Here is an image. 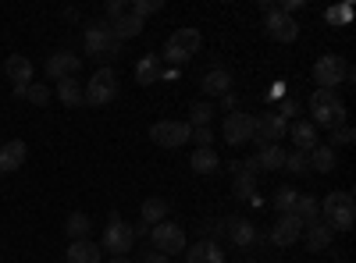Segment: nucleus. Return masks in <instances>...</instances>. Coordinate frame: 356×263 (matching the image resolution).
<instances>
[{
  "label": "nucleus",
  "mask_w": 356,
  "mask_h": 263,
  "mask_svg": "<svg viewBox=\"0 0 356 263\" xmlns=\"http://www.w3.org/2000/svg\"><path fill=\"white\" fill-rule=\"evenodd\" d=\"M82 50L89 57H118V53H122V43L111 36L107 22H89L82 28Z\"/></svg>",
  "instance_id": "7ed1b4c3"
},
{
  "label": "nucleus",
  "mask_w": 356,
  "mask_h": 263,
  "mask_svg": "<svg viewBox=\"0 0 356 263\" xmlns=\"http://www.w3.org/2000/svg\"><path fill=\"white\" fill-rule=\"evenodd\" d=\"M310 114H314V128L346 125V103L339 100L335 90H314V96H310Z\"/></svg>",
  "instance_id": "f257e3e1"
},
{
  "label": "nucleus",
  "mask_w": 356,
  "mask_h": 263,
  "mask_svg": "<svg viewBox=\"0 0 356 263\" xmlns=\"http://www.w3.org/2000/svg\"><path fill=\"white\" fill-rule=\"evenodd\" d=\"M232 192H235V199H246V203H257V174H250V171H239V174H232Z\"/></svg>",
  "instance_id": "c756f323"
},
{
  "label": "nucleus",
  "mask_w": 356,
  "mask_h": 263,
  "mask_svg": "<svg viewBox=\"0 0 356 263\" xmlns=\"http://www.w3.org/2000/svg\"><path fill=\"white\" fill-rule=\"evenodd\" d=\"M4 75L11 78L15 90H25V85H33V61L22 57V53H11L4 61Z\"/></svg>",
  "instance_id": "dca6fc26"
},
{
  "label": "nucleus",
  "mask_w": 356,
  "mask_h": 263,
  "mask_svg": "<svg viewBox=\"0 0 356 263\" xmlns=\"http://www.w3.org/2000/svg\"><path fill=\"white\" fill-rule=\"evenodd\" d=\"M111 263H132V260H129V256H114Z\"/></svg>",
  "instance_id": "49530a36"
},
{
  "label": "nucleus",
  "mask_w": 356,
  "mask_h": 263,
  "mask_svg": "<svg viewBox=\"0 0 356 263\" xmlns=\"http://www.w3.org/2000/svg\"><path fill=\"white\" fill-rule=\"evenodd\" d=\"M136 246V235H132V224L122 221V214H111L107 217V228H104V249L114 253V256H129Z\"/></svg>",
  "instance_id": "0eeeda50"
},
{
  "label": "nucleus",
  "mask_w": 356,
  "mask_h": 263,
  "mask_svg": "<svg viewBox=\"0 0 356 263\" xmlns=\"http://www.w3.org/2000/svg\"><path fill=\"white\" fill-rule=\"evenodd\" d=\"M303 235H307V249H310V253H324V249L332 246L335 231H332L328 224H324V221L317 217L314 224H307V228H303Z\"/></svg>",
  "instance_id": "6ab92c4d"
},
{
  "label": "nucleus",
  "mask_w": 356,
  "mask_h": 263,
  "mask_svg": "<svg viewBox=\"0 0 356 263\" xmlns=\"http://www.w3.org/2000/svg\"><path fill=\"white\" fill-rule=\"evenodd\" d=\"M289 135H292V142H296V150H300V153H310L314 146H317V128H314V121H292V125H289Z\"/></svg>",
  "instance_id": "4be33fe9"
},
{
  "label": "nucleus",
  "mask_w": 356,
  "mask_h": 263,
  "mask_svg": "<svg viewBox=\"0 0 356 263\" xmlns=\"http://www.w3.org/2000/svg\"><path fill=\"white\" fill-rule=\"evenodd\" d=\"M164 78V65H161V57L157 53H146L139 57V65H136V82L139 85H154Z\"/></svg>",
  "instance_id": "aec40b11"
},
{
  "label": "nucleus",
  "mask_w": 356,
  "mask_h": 263,
  "mask_svg": "<svg viewBox=\"0 0 356 263\" xmlns=\"http://www.w3.org/2000/svg\"><path fill=\"white\" fill-rule=\"evenodd\" d=\"M257 164H260V171H282L285 167V150L278 142H271V146H257Z\"/></svg>",
  "instance_id": "5701e85b"
},
{
  "label": "nucleus",
  "mask_w": 356,
  "mask_h": 263,
  "mask_svg": "<svg viewBox=\"0 0 356 263\" xmlns=\"http://www.w3.org/2000/svg\"><path fill=\"white\" fill-rule=\"evenodd\" d=\"M65 256H68L65 263H100V246L89 242V239H82V242H72Z\"/></svg>",
  "instance_id": "393cba45"
},
{
  "label": "nucleus",
  "mask_w": 356,
  "mask_h": 263,
  "mask_svg": "<svg viewBox=\"0 0 356 263\" xmlns=\"http://www.w3.org/2000/svg\"><path fill=\"white\" fill-rule=\"evenodd\" d=\"M164 8V0H136V4H129V11L143 22V18H150V15H157Z\"/></svg>",
  "instance_id": "f704fd0d"
},
{
  "label": "nucleus",
  "mask_w": 356,
  "mask_h": 263,
  "mask_svg": "<svg viewBox=\"0 0 356 263\" xmlns=\"http://www.w3.org/2000/svg\"><path fill=\"white\" fill-rule=\"evenodd\" d=\"M118 96V75L114 68H97V75L89 78V85H82V100L89 107H107Z\"/></svg>",
  "instance_id": "423d86ee"
},
{
  "label": "nucleus",
  "mask_w": 356,
  "mask_h": 263,
  "mask_svg": "<svg viewBox=\"0 0 356 263\" xmlns=\"http://www.w3.org/2000/svg\"><path fill=\"white\" fill-rule=\"evenodd\" d=\"M22 100L36 103V107H47V103H50V85H25Z\"/></svg>",
  "instance_id": "c9c22d12"
},
{
  "label": "nucleus",
  "mask_w": 356,
  "mask_h": 263,
  "mask_svg": "<svg viewBox=\"0 0 356 263\" xmlns=\"http://www.w3.org/2000/svg\"><path fill=\"white\" fill-rule=\"evenodd\" d=\"M61 263H65V260H61Z\"/></svg>",
  "instance_id": "8fccbe9b"
},
{
  "label": "nucleus",
  "mask_w": 356,
  "mask_h": 263,
  "mask_svg": "<svg viewBox=\"0 0 356 263\" xmlns=\"http://www.w3.org/2000/svg\"><path fill=\"white\" fill-rule=\"evenodd\" d=\"M264 28H267V36H271L275 43H296V36H300V22H296L292 15H285V11H278V8L267 11Z\"/></svg>",
  "instance_id": "f8f14e48"
},
{
  "label": "nucleus",
  "mask_w": 356,
  "mask_h": 263,
  "mask_svg": "<svg viewBox=\"0 0 356 263\" xmlns=\"http://www.w3.org/2000/svg\"><path fill=\"white\" fill-rule=\"evenodd\" d=\"M221 135H225L228 146H246V142H253V114L232 110L228 118L221 121Z\"/></svg>",
  "instance_id": "1a4fd4ad"
},
{
  "label": "nucleus",
  "mask_w": 356,
  "mask_h": 263,
  "mask_svg": "<svg viewBox=\"0 0 356 263\" xmlns=\"http://www.w3.org/2000/svg\"><path fill=\"white\" fill-rule=\"evenodd\" d=\"M79 65H82V57L75 50H57V53L47 57V78H54V82L72 78L79 71Z\"/></svg>",
  "instance_id": "ddd939ff"
},
{
  "label": "nucleus",
  "mask_w": 356,
  "mask_h": 263,
  "mask_svg": "<svg viewBox=\"0 0 356 263\" xmlns=\"http://www.w3.org/2000/svg\"><path fill=\"white\" fill-rule=\"evenodd\" d=\"M296 110H300V103H296V100H285V103H282V107H278L275 114H278V118H285V121H289V118H292Z\"/></svg>",
  "instance_id": "79ce46f5"
},
{
  "label": "nucleus",
  "mask_w": 356,
  "mask_h": 263,
  "mask_svg": "<svg viewBox=\"0 0 356 263\" xmlns=\"http://www.w3.org/2000/svg\"><path fill=\"white\" fill-rule=\"evenodd\" d=\"M143 33V22L129 11V15H122V18H118V22H111V36L118 40V43H125V40H136Z\"/></svg>",
  "instance_id": "b1692460"
},
{
  "label": "nucleus",
  "mask_w": 356,
  "mask_h": 263,
  "mask_svg": "<svg viewBox=\"0 0 356 263\" xmlns=\"http://www.w3.org/2000/svg\"><path fill=\"white\" fill-rule=\"evenodd\" d=\"M235 263H257V260H235Z\"/></svg>",
  "instance_id": "de8ad7c7"
},
{
  "label": "nucleus",
  "mask_w": 356,
  "mask_h": 263,
  "mask_svg": "<svg viewBox=\"0 0 356 263\" xmlns=\"http://www.w3.org/2000/svg\"><path fill=\"white\" fill-rule=\"evenodd\" d=\"M122 15H129V4H125V0H107V25L111 22H118V18H122Z\"/></svg>",
  "instance_id": "a19ab883"
},
{
  "label": "nucleus",
  "mask_w": 356,
  "mask_h": 263,
  "mask_svg": "<svg viewBox=\"0 0 356 263\" xmlns=\"http://www.w3.org/2000/svg\"><path fill=\"white\" fill-rule=\"evenodd\" d=\"M289 132L285 118H278L275 110H267V114H257L253 118V142L257 146H271V142H282V135Z\"/></svg>",
  "instance_id": "9d476101"
},
{
  "label": "nucleus",
  "mask_w": 356,
  "mask_h": 263,
  "mask_svg": "<svg viewBox=\"0 0 356 263\" xmlns=\"http://www.w3.org/2000/svg\"><path fill=\"white\" fill-rule=\"evenodd\" d=\"M285 171H289V174H307V171H310V160H307V153H300V150L285 153Z\"/></svg>",
  "instance_id": "e433bc0d"
},
{
  "label": "nucleus",
  "mask_w": 356,
  "mask_h": 263,
  "mask_svg": "<svg viewBox=\"0 0 356 263\" xmlns=\"http://www.w3.org/2000/svg\"><path fill=\"white\" fill-rule=\"evenodd\" d=\"M353 15H356V8H353V4H339V8H328V11H324V18H328L332 25H349V22H353Z\"/></svg>",
  "instance_id": "4c0bfd02"
},
{
  "label": "nucleus",
  "mask_w": 356,
  "mask_h": 263,
  "mask_svg": "<svg viewBox=\"0 0 356 263\" xmlns=\"http://www.w3.org/2000/svg\"><path fill=\"white\" fill-rule=\"evenodd\" d=\"M353 78V68L346 65V57L339 53H324L314 61V82H317V90H335V85L349 82Z\"/></svg>",
  "instance_id": "39448f33"
},
{
  "label": "nucleus",
  "mask_w": 356,
  "mask_h": 263,
  "mask_svg": "<svg viewBox=\"0 0 356 263\" xmlns=\"http://www.w3.org/2000/svg\"><path fill=\"white\" fill-rule=\"evenodd\" d=\"M225 171H228V174H239V171H243V160H228Z\"/></svg>",
  "instance_id": "a18cd8bd"
},
{
  "label": "nucleus",
  "mask_w": 356,
  "mask_h": 263,
  "mask_svg": "<svg viewBox=\"0 0 356 263\" xmlns=\"http://www.w3.org/2000/svg\"><path fill=\"white\" fill-rule=\"evenodd\" d=\"M189 135H193L189 121H157V125H150V139L157 146H164V150H178L182 142H189Z\"/></svg>",
  "instance_id": "9b49d317"
},
{
  "label": "nucleus",
  "mask_w": 356,
  "mask_h": 263,
  "mask_svg": "<svg viewBox=\"0 0 356 263\" xmlns=\"http://www.w3.org/2000/svg\"><path fill=\"white\" fill-rule=\"evenodd\" d=\"M303 228H307V224L296 217V214H282L278 224L271 228V242H275V246H292V242H300V239H303Z\"/></svg>",
  "instance_id": "2eb2a0df"
},
{
  "label": "nucleus",
  "mask_w": 356,
  "mask_h": 263,
  "mask_svg": "<svg viewBox=\"0 0 356 263\" xmlns=\"http://www.w3.org/2000/svg\"><path fill=\"white\" fill-rule=\"evenodd\" d=\"M189 139L196 142V150H214V132L211 128H193Z\"/></svg>",
  "instance_id": "58836bf2"
},
{
  "label": "nucleus",
  "mask_w": 356,
  "mask_h": 263,
  "mask_svg": "<svg viewBox=\"0 0 356 263\" xmlns=\"http://www.w3.org/2000/svg\"><path fill=\"white\" fill-rule=\"evenodd\" d=\"M200 46H203V36L196 33V28H178V33L164 43V61L168 65H189L193 57L200 53Z\"/></svg>",
  "instance_id": "20e7f679"
},
{
  "label": "nucleus",
  "mask_w": 356,
  "mask_h": 263,
  "mask_svg": "<svg viewBox=\"0 0 356 263\" xmlns=\"http://www.w3.org/2000/svg\"><path fill=\"white\" fill-rule=\"evenodd\" d=\"M65 231H68V239H72V242H82V239L89 235V217H86V214H79V210H75V214H68Z\"/></svg>",
  "instance_id": "473e14b6"
},
{
  "label": "nucleus",
  "mask_w": 356,
  "mask_h": 263,
  "mask_svg": "<svg viewBox=\"0 0 356 263\" xmlns=\"http://www.w3.org/2000/svg\"><path fill=\"white\" fill-rule=\"evenodd\" d=\"M292 214L300 217L303 224H314V221L321 217V207H317L314 196H300V199H296V207H292Z\"/></svg>",
  "instance_id": "2f4dec72"
},
{
  "label": "nucleus",
  "mask_w": 356,
  "mask_h": 263,
  "mask_svg": "<svg viewBox=\"0 0 356 263\" xmlns=\"http://www.w3.org/2000/svg\"><path fill=\"white\" fill-rule=\"evenodd\" d=\"M189 167H193L196 174H214V171H221V157H218L214 150H193Z\"/></svg>",
  "instance_id": "7c9ffc66"
},
{
  "label": "nucleus",
  "mask_w": 356,
  "mask_h": 263,
  "mask_svg": "<svg viewBox=\"0 0 356 263\" xmlns=\"http://www.w3.org/2000/svg\"><path fill=\"white\" fill-rule=\"evenodd\" d=\"M186 263H225V253L218 242L203 239V242H193V249L186 253Z\"/></svg>",
  "instance_id": "412c9836"
},
{
  "label": "nucleus",
  "mask_w": 356,
  "mask_h": 263,
  "mask_svg": "<svg viewBox=\"0 0 356 263\" xmlns=\"http://www.w3.org/2000/svg\"><path fill=\"white\" fill-rule=\"evenodd\" d=\"M150 242H154L157 253L178 256V253H186V228L175 224V221H161V224L150 228Z\"/></svg>",
  "instance_id": "6e6552de"
},
{
  "label": "nucleus",
  "mask_w": 356,
  "mask_h": 263,
  "mask_svg": "<svg viewBox=\"0 0 356 263\" xmlns=\"http://www.w3.org/2000/svg\"><path fill=\"white\" fill-rule=\"evenodd\" d=\"M353 139H356V132H353L349 125H335V128H332V142H335V146H349ZM335 146H332V150H335Z\"/></svg>",
  "instance_id": "ea45409f"
},
{
  "label": "nucleus",
  "mask_w": 356,
  "mask_h": 263,
  "mask_svg": "<svg viewBox=\"0 0 356 263\" xmlns=\"http://www.w3.org/2000/svg\"><path fill=\"white\" fill-rule=\"evenodd\" d=\"M221 107H225L228 114H232V110H239V96H235V93H225V96H221Z\"/></svg>",
  "instance_id": "37998d69"
},
{
  "label": "nucleus",
  "mask_w": 356,
  "mask_h": 263,
  "mask_svg": "<svg viewBox=\"0 0 356 263\" xmlns=\"http://www.w3.org/2000/svg\"><path fill=\"white\" fill-rule=\"evenodd\" d=\"M218 231H225L228 242H232V246H239V249H246V246L257 242V228H253L246 217H228V221H221Z\"/></svg>",
  "instance_id": "4468645a"
},
{
  "label": "nucleus",
  "mask_w": 356,
  "mask_h": 263,
  "mask_svg": "<svg viewBox=\"0 0 356 263\" xmlns=\"http://www.w3.org/2000/svg\"><path fill=\"white\" fill-rule=\"evenodd\" d=\"M296 199H300V192H296L292 185H282V189L275 192V210H278V214H292Z\"/></svg>",
  "instance_id": "72a5a7b5"
},
{
  "label": "nucleus",
  "mask_w": 356,
  "mask_h": 263,
  "mask_svg": "<svg viewBox=\"0 0 356 263\" xmlns=\"http://www.w3.org/2000/svg\"><path fill=\"white\" fill-rule=\"evenodd\" d=\"M332 263H346V260H332Z\"/></svg>",
  "instance_id": "09e8293b"
},
{
  "label": "nucleus",
  "mask_w": 356,
  "mask_h": 263,
  "mask_svg": "<svg viewBox=\"0 0 356 263\" xmlns=\"http://www.w3.org/2000/svg\"><path fill=\"white\" fill-rule=\"evenodd\" d=\"M307 160H310V171H317V174H332L335 171V150L332 146H314V150L307 153Z\"/></svg>",
  "instance_id": "a878e982"
},
{
  "label": "nucleus",
  "mask_w": 356,
  "mask_h": 263,
  "mask_svg": "<svg viewBox=\"0 0 356 263\" xmlns=\"http://www.w3.org/2000/svg\"><path fill=\"white\" fill-rule=\"evenodd\" d=\"M321 221L328 224L332 231H349L353 221H356V203L349 192H332V196H324L321 203Z\"/></svg>",
  "instance_id": "f03ea898"
},
{
  "label": "nucleus",
  "mask_w": 356,
  "mask_h": 263,
  "mask_svg": "<svg viewBox=\"0 0 356 263\" xmlns=\"http://www.w3.org/2000/svg\"><path fill=\"white\" fill-rule=\"evenodd\" d=\"M29 150L22 139H11V142H0V174H11V171H22Z\"/></svg>",
  "instance_id": "f3484780"
},
{
  "label": "nucleus",
  "mask_w": 356,
  "mask_h": 263,
  "mask_svg": "<svg viewBox=\"0 0 356 263\" xmlns=\"http://www.w3.org/2000/svg\"><path fill=\"white\" fill-rule=\"evenodd\" d=\"M54 90H57V100H61L65 107H82V103H86V100H82V85H79L75 75H72V78H61Z\"/></svg>",
  "instance_id": "cd10ccee"
},
{
  "label": "nucleus",
  "mask_w": 356,
  "mask_h": 263,
  "mask_svg": "<svg viewBox=\"0 0 356 263\" xmlns=\"http://www.w3.org/2000/svg\"><path fill=\"white\" fill-rule=\"evenodd\" d=\"M200 90H203V96H225V93H232V71L228 68H211L200 78Z\"/></svg>",
  "instance_id": "a211bd4d"
},
{
  "label": "nucleus",
  "mask_w": 356,
  "mask_h": 263,
  "mask_svg": "<svg viewBox=\"0 0 356 263\" xmlns=\"http://www.w3.org/2000/svg\"><path fill=\"white\" fill-rule=\"evenodd\" d=\"M168 214H171V203L168 199H161V196H154V199H143V224H161V221H168Z\"/></svg>",
  "instance_id": "bb28decb"
},
{
  "label": "nucleus",
  "mask_w": 356,
  "mask_h": 263,
  "mask_svg": "<svg viewBox=\"0 0 356 263\" xmlns=\"http://www.w3.org/2000/svg\"><path fill=\"white\" fill-rule=\"evenodd\" d=\"M143 263H171V260H168L164 253H157V249H154V253H143Z\"/></svg>",
  "instance_id": "c03bdc74"
},
{
  "label": "nucleus",
  "mask_w": 356,
  "mask_h": 263,
  "mask_svg": "<svg viewBox=\"0 0 356 263\" xmlns=\"http://www.w3.org/2000/svg\"><path fill=\"white\" fill-rule=\"evenodd\" d=\"M214 118H218V107L211 100H200L189 107V128H211Z\"/></svg>",
  "instance_id": "c85d7f7f"
}]
</instances>
